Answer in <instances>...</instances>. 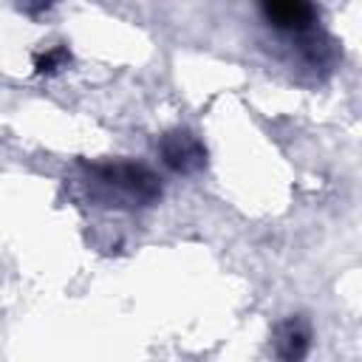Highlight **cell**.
Listing matches in <instances>:
<instances>
[{
	"instance_id": "1",
	"label": "cell",
	"mask_w": 362,
	"mask_h": 362,
	"mask_svg": "<svg viewBox=\"0 0 362 362\" xmlns=\"http://www.w3.org/2000/svg\"><path fill=\"white\" fill-rule=\"evenodd\" d=\"M85 187L105 206H150L161 195L158 175L136 161L85 164Z\"/></svg>"
},
{
	"instance_id": "2",
	"label": "cell",
	"mask_w": 362,
	"mask_h": 362,
	"mask_svg": "<svg viewBox=\"0 0 362 362\" xmlns=\"http://www.w3.org/2000/svg\"><path fill=\"white\" fill-rule=\"evenodd\" d=\"M269 25L286 34H311L317 25V8L311 0H257Z\"/></svg>"
},
{
	"instance_id": "3",
	"label": "cell",
	"mask_w": 362,
	"mask_h": 362,
	"mask_svg": "<svg viewBox=\"0 0 362 362\" xmlns=\"http://www.w3.org/2000/svg\"><path fill=\"white\" fill-rule=\"evenodd\" d=\"M161 158L170 170L175 173H195L206 164V150L201 144V139L189 130H170L161 139Z\"/></svg>"
},
{
	"instance_id": "4",
	"label": "cell",
	"mask_w": 362,
	"mask_h": 362,
	"mask_svg": "<svg viewBox=\"0 0 362 362\" xmlns=\"http://www.w3.org/2000/svg\"><path fill=\"white\" fill-rule=\"evenodd\" d=\"M308 342H311V331H308V322L303 317H288L286 322L277 325V354L283 359L305 356Z\"/></svg>"
},
{
	"instance_id": "5",
	"label": "cell",
	"mask_w": 362,
	"mask_h": 362,
	"mask_svg": "<svg viewBox=\"0 0 362 362\" xmlns=\"http://www.w3.org/2000/svg\"><path fill=\"white\" fill-rule=\"evenodd\" d=\"M68 62H71L68 48H65V45H54V48H48V51H42V54H37L34 68H37V74H45V76H48V74L62 71Z\"/></svg>"
},
{
	"instance_id": "6",
	"label": "cell",
	"mask_w": 362,
	"mask_h": 362,
	"mask_svg": "<svg viewBox=\"0 0 362 362\" xmlns=\"http://www.w3.org/2000/svg\"><path fill=\"white\" fill-rule=\"evenodd\" d=\"M54 3H57V0H14V6L23 8L25 14H40V11L51 8Z\"/></svg>"
}]
</instances>
